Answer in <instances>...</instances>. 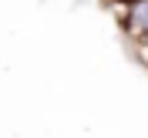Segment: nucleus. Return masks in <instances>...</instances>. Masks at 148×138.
<instances>
[{
	"label": "nucleus",
	"instance_id": "1",
	"mask_svg": "<svg viewBox=\"0 0 148 138\" xmlns=\"http://www.w3.org/2000/svg\"><path fill=\"white\" fill-rule=\"evenodd\" d=\"M125 30L135 44H145L148 41V0L128 7V17H125Z\"/></svg>",
	"mask_w": 148,
	"mask_h": 138
},
{
	"label": "nucleus",
	"instance_id": "2",
	"mask_svg": "<svg viewBox=\"0 0 148 138\" xmlns=\"http://www.w3.org/2000/svg\"><path fill=\"white\" fill-rule=\"evenodd\" d=\"M118 3H121L125 10H128V7H135V3H141V0H118Z\"/></svg>",
	"mask_w": 148,
	"mask_h": 138
}]
</instances>
